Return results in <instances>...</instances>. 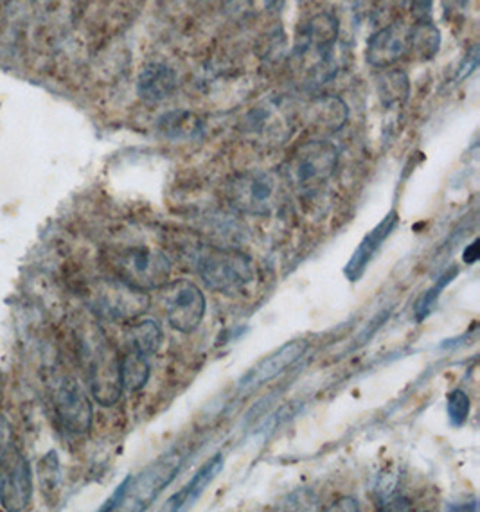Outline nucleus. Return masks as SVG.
<instances>
[{
    "mask_svg": "<svg viewBox=\"0 0 480 512\" xmlns=\"http://www.w3.org/2000/svg\"><path fill=\"white\" fill-rule=\"evenodd\" d=\"M130 480H132V477H126L125 480H123V484L117 487L116 493L108 498L107 504L101 507V511H116V509H121V505L125 502L126 493H128Z\"/></svg>",
    "mask_w": 480,
    "mask_h": 512,
    "instance_id": "obj_26",
    "label": "nucleus"
},
{
    "mask_svg": "<svg viewBox=\"0 0 480 512\" xmlns=\"http://www.w3.org/2000/svg\"><path fill=\"white\" fill-rule=\"evenodd\" d=\"M434 0H410V13L416 22H430Z\"/></svg>",
    "mask_w": 480,
    "mask_h": 512,
    "instance_id": "obj_25",
    "label": "nucleus"
},
{
    "mask_svg": "<svg viewBox=\"0 0 480 512\" xmlns=\"http://www.w3.org/2000/svg\"><path fill=\"white\" fill-rule=\"evenodd\" d=\"M160 133L171 141H195L204 133L202 119L193 112L173 110L159 119Z\"/></svg>",
    "mask_w": 480,
    "mask_h": 512,
    "instance_id": "obj_17",
    "label": "nucleus"
},
{
    "mask_svg": "<svg viewBox=\"0 0 480 512\" xmlns=\"http://www.w3.org/2000/svg\"><path fill=\"white\" fill-rule=\"evenodd\" d=\"M441 49V33L432 22H416L410 26L409 54L421 62L432 60Z\"/></svg>",
    "mask_w": 480,
    "mask_h": 512,
    "instance_id": "obj_18",
    "label": "nucleus"
},
{
    "mask_svg": "<svg viewBox=\"0 0 480 512\" xmlns=\"http://www.w3.org/2000/svg\"><path fill=\"white\" fill-rule=\"evenodd\" d=\"M198 274L214 292L238 293L254 281V265L249 256L240 250L227 248H205L196 257Z\"/></svg>",
    "mask_w": 480,
    "mask_h": 512,
    "instance_id": "obj_2",
    "label": "nucleus"
},
{
    "mask_svg": "<svg viewBox=\"0 0 480 512\" xmlns=\"http://www.w3.org/2000/svg\"><path fill=\"white\" fill-rule=\"evenodd\" d=\"M410 26L403 20H394L389 26L376 31L365 49L367 63L376 69H389L409 54Z\"/></svg>",
    "mask_w": 480,
    "mask_h": 512,
    "instance_id": "obj_11",
    "label": "nucleus"
},
{
    "mask_svg": "<svg viewBox=\"0 0 480 512\" xmlns=\"http://www.w3.org/2000/svg\"><path fill=\"white\" fill-rule=\"evenodd\" d=\"M349 108L337 96L313 99L308 106V123L319 132H338L347 121Z\"/></svg>",
    "mask_w": 480,
    "mask_h": 512,
    "instance_id": "obj_16",
    "label": "nucleus"
},
{
    "mask_svg": "<svg viewBox=\"0 0 480 512\" xmlns=\"http://www.w3.org/2000/svg\"><path fill=\"white\" fill-rule=\"evenodd\" d=\"M13 430L6 415L0 414V457L13 446Z\"/></svg>",
    "mask_w": 480,
    "mask_h": 512,
    "instance_id": "obj_27",
    "label": "nucleus"
},
{
    "mask_svg": "<svg viewBox=\"0 0 480 512\" xmlns=\"http://www.w3.org/2000/svg\"><path fill=\"white\" fill-rule=\"evenodd\" d=\"M119 371H121V387L126 392H137L143 389L150 380V358L135 351H126L123 358H119Z\"/></svg>",
    "mask_w": 480,
    "mask_h": 512,
    "instance_id": "obj_19",
    "label": "nucleus"
},
{
    "mask_svg": "<svg viewBox=\"0 0 480 512\" xmlns=\"http://www.w3.org/2000/svg\"><path fill=\"white\" fill-rule=\"evenodd\" d=\"M108 263L116 270L117 279L143 292L164 288L171 277V263L157 248L128 245L108 252Z\"/></svg>",
    "mask_w": 480,
    "mask_h": 512,
    "instance_id": "obj_1",
    "label": "nucleus"
},
{
    "mask_svg": "<svg viewBox=\"0 0 480 512\" xmlns=\"http://www.w3.org/2000/svg\"><path fill=\"white\" fill-rule=\"evenodd\" d=\"M338 164V150L329 141H308L299 144L286 162L288 182L299 191H313L333 177Z\"/></svg>",
    "mask_w": 480,
    "mask_h": 512,
    "instance_id": "obj_4",
    "label": "nucleus"
},
{
    "mask_svg": "<svg viewBox=\"0 0 480 512\" xmlns=\"http://www.w3.org/2000/svg\"><path fill=\"white\" fill-rule=\"evenodd\" d=\"M177 72L164 63L146 65L137 78V94L146 105H159L177 90Z\"/></svg>",
    "mask_w": 480,
    "mask_h": 512,
    "instance_id": "obj_13",
    "label": "nucleus"
},
{
    "mask_svg": "<svg viewBox=\"0 0 480 512\" xmlns=\"http://www.w3.org/2000/svg\"><path fill=\"white\" fill-rule=\"evenodd\" d=\"M457 274H459V270L454 266L452 270H448L446 274H443V277L437 281V284H434V286L419 299L418 306H416L418 320H423V318H427L428 315L432 313V309L436 308L437 301H439V295L443 293V290H445L448 284L454 281Z\"/></svg>",
    "mask_w": 480,
    "mask_h": 512,
    "instance_id": "obj_22",
    "label": "nucleus"
},
{
    "mask_svg": "<svg viewBox=\"0 0 480 512\" xmlns=\"http://www.w3.org/2000/svg\"><path fill=\"white\" fill-rule=\"evenodd\" d=\"M479 259V241H473L470 248H466L464 252V261L466 263H475Z\"/></svg>",
    "mask_w": 480,
    "mask_h": 512,
    "instance_id": "obj_30",
    "label": "nucleus"
},
{
    "mask_svg": "<svg viewBox=\"0 0 480 512\" xmlns=\"http://www.w3.org/2000/svg\"><path fill=\"white\" fill-rule=\"evenodd\" d=\"M162 344V331L153 320H141L128 331L126 345L130 351L152 358Z\"/></svg>",
    "mask_w": 480,
    "mask_h": 512,
    "instance_id": "obj_20",
    "label": "nucleus"
},
{
    "mask_svg": "<svg viewBox=\"0 0 480 512\" xmlns=\"http://www.w3.org/2000/svg\"><path fill=\"white\" fill-rule=\"evenodd\" d=\"M229 198L238 211L265 216L279 202V182L276 175L267 171H247L232 178Z\"/></svg>",
    "mask_w": 480,
    "mask_h": 512,
    "instance_id": "obj_7",
    "label": "nucleus"
},
{
    "mask_svg": "<svg viewBox=\"0 0 480 512\" xmlns=\"http://www.w3.org/2000/svg\"><path fill=\"white\" fill-rule=\"evenodd\" d=\"M38 473H40V484L47 493L58 491V487L62 484V469H60V459L56 451H49L45 457H42Z\"/></svg>",
    "mask_w": 480,
    "mask_h": 512,
    "instance_id": "obj_23",
    "label": "nucleus"
},
{
    "mask_svg": "<svg viewBox=\"0 0 480 512\" xmlns=\"http://www.w3.org/2000/svg\"><path fill=\"white\" fill-rule=\"evenodd\" d=\"M445 4L446 13H464V9L468 6V0H443Z\"/></svg>",
    "mask_w": 480,
    "mask_h": 512,
    "instance_id": "obj_29",
    "label": "nucleus"
},
{
    "mask_svg": "<svg viewBox=\"0 0 480 512\" xmlns=\"http://www.w3.org/2000/svg\"><path fill=\"white\" fill-rule=\"evenodd\" d=\"M472 410V399L461 389H455L448 396V417L455 428H461L466 424Z\"/></svg>",
    "mask_w": 480,
    "mask_h": 512,
    "instance_id": "obj_24",
    "label": "nucleus"
},
{
    "mask_svg": "<svg viewBox=\"0 0 480 512\" xmlns=\"http://www.w3.org/2000/svg\"><path fill=\"white\" fill-rule=\"evenodd\" d=\"M150 306V295L130 284L116 281H101L92 288L90 308L101 318L110 322H128L141 317Z\"/></svg>",
    "mask_w": 480,
    "mask_h": 512,
    "instance_id": "obj_5",
    "label": "nucleus"
},
{
    "mask_svg": "<svg viewBox=\"0 0 480 512\" xmlns=\"http://www.w3.org/2000/svg\"><path fill=\"white\" fill-rule=\"evenodd\" d=\"M33 498V473L24 453L13 444L0 457V505L9 512L26 511Z\"/></svg>",
    "mask_w": 480,
    "mask_h": 512,
    "instance_id": "obj_8",
    "label": "nucleus"
},
{
    "mask_svg": "<svg viewBox=\"0 0 480 512\" xmlns=\"http://www.w3.org/2000/svg\"><path fill=\"white\" fill-rule=\"evenodd\" d=\"M222 469L223 457L218 453L196 471L195 477L189 480V484L182 487L177 495L169 498L168 504L164 505V509L166 511H184V509H189L191 505H195L196 500L204 495L205 489L211 486V482L220 475Z\"/></svg>",
    "mask_w": 480,
    "mask_h": 512,
    "instance_id": "obj_15",
    "label": "nucleus"
},
{
    "mask_svg": "<svg viewBox=\"0 0 480 512\" xmlns=\"http://www.w3.org/2000/svg\"><path fill=\"white\" fill-rule=\"evenodd\" d=\"M378 92L385 105H403L410 94V81L403 71H385L380 74Z\"/></svg>",
    "mask_w": 480,
    "mask_h": 512,
    "instance_id": "obj_21",
    "label": "nucleus"
},
{
    "mask_svg": "<svg viewBox=\"0 0 480 512\" xmlns=\"http://www.w3.org/2000/svg\"><path fill=\"white\" fill-rule=\"evenodd\" d=\"M477 65H479V47L475 45L470 53L464 56L463 63H461V67H459V80H463L466 76H470L475 69H477Z\"/></svg>",
    "mask_w": 480,
    "mask_h": 512,
    "instance_id": "obj_28",
    "label": "nucleus"
},
{
    "mask_svg": "<svg viewBox=\"0 0 480 512\" xmlns=\"http://www.w3.org/2000/svg\"><path fill=\"white\" fill-rule=\"evenodd\" d=\"M54 414L63 432L85 435L92 426L94 408L87 392L74 378H63L54 392Z\"/></svg>",
    "mask_w": 480,
    "mask_h": 512,
    "instance_id": "obj_10",
    "label": "nucleus"
},
{
    "mask_svg": "<svg viewBox=\"0 0 480 512\" xmlns=\"http://www.w3.org/2000/svg\"><path fill=\"white\" fill-rule=\"evenodd\" d=\"M396 221H398L396 212H391L376 229L371 230V232L365 236L364 241L360 243V247L356 248V252L353 254V257H351V261H349L346 268H344V272H346V277L349 281H358V279L362 277L365 268L373 261L376 252L382 247L383 241L391 236L392 230L396 227Z\"/></svg>",
    "mask_w": 480,
    "mask_h": 512,
    "instance_id": "obj_14",
    "label": "nucleus"
},
{
    "mask_svg": "<svg viewBox=\"0 0 480 512\" xmlns=\"http://www.w3.org/2000/svg\"><path fill=\"white\" fill-rule=\"evenodd\" d=\"M182 453L169 451L162 459L155 460L152 466L144 469L141 475L132 477L125 502L121 509L126 511H143L159 498L160 493L173 482V478L182 466Z\"/></svg>",
    "mask_w": 480,
    "mask_h": 512,
    "instance_id": "obj_6",
    "label": "nucleus"
},
{
    "mask_svg": "<svg viewBox=\"0 0 480 512\" xmlns=\"http://www.w3.org/2000/svg\"><path fill=\"white\" fill-rule=\"evenodd\" d=\"M164 288V309L169 326L182 333L196 331L205 317L204 292L187 279L166 284Z\"/></svg>",
    "mask_w": 480,
    "mask_h": 512,
    "instance_id": "obj_9",
    "label": "nucleus"
},
{
    "mask_svg": "<svg viewBox=\"0 0 480 512\" xmlns=\"http://www.w3.org/2000/svg\"><path fill=\"white\" fill-rule=\"evenodd\" d=\"M85 362L89 369V385L92 396L103 407L116 405L123 387H121V371H119V354L108 342L103 333L96 329L85 340Z\"/></svg>",
    "mask_w": 480,
    "mask_h": 512,
    "instance_id": "obj_3",
    "label": "nucleus"
},
{
    "mask_svg": "<svg viewBox=\"0 0 480 512\" xmlns=\"http://www.w3.org/2000/svg\"><path fill=\"white\" fill-rule=\"evenodd\" d=\"M306 349H308L306 340H294V342L283 345L281 349H277L276 353L270 354L267 360H263L259 365H256L240 381L241 389H258L268 381L274 380L279 374H283L288 367H292L306 353Z\"/></svg>",
    "mask_w": 480,
    "mask_h": 512,
    "instance_id": "obj_12",
    "label": "nucleus"
}]
</instances>
